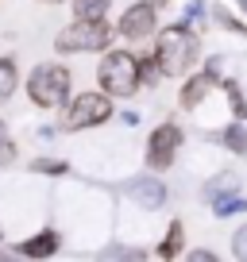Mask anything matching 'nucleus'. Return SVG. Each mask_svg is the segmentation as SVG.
Masks as SVG:
<instances>
[{"label":"nucleus","instance_id":"12","mask_svg":"<svg viewBox=\"0 0 247 262\" xmlns=\"http://www.w3.org/2000/svg\"><path fill=\"white\" fill-rule=\"evenodd\" d=\"M16 81H19L16 58H0V100H8L16 93Z\"/></svg>","mask_w":247,"mask_h":262},{"label":"nucleus","instance_id":"6","mask_svg":"<svg viewBox=\"0 0 247 262\" xmlns=\"http://www.w3.org/2000/svg\"><path fill=\"white\" fill-rule=\"evenodd\" d=\"M178 147H181V127L178 123H162L147 143V166L151 170H170V162L178 158Z\"/></svg>","mask_w":247,"mask_h":262},{"label":"nucleus","instance_id":"11","mask_svg":"<svg viewBox=\"0 0 247 262\" xmlns=\"http://www.w3.org/2000/svg\"><path fill=\"white\" fill-rule=\"evenodd\" d=\"M213 212L220 216V220L239 216V212H247V196H239V189L236 193H220V196H213Z\"/></svg>","mask_w":247,"mask_h":262},{"label":"nucleus","instance_id":"24","mask_svg":"<svg viewBox=\"0 0 247 262\" xmlns=\"http://www.w3.org/2000/svg\"><path fill=\"white\" fill-rule=\"evenodd\" d=\"M232 254L247 262V228H239V231H236V239H232Z\"/></svg>","mask_w":247,"mask_h":262},{"label":"nucleus","instance_id":"19","mask_svg":"<svg viewBox=\"0 0 247 262\" xmlns=\"http://www.w3.org/2000/svg\"><path fill=\"white\" fill-rule=\"evenodd\" d=\"M158 77V62L155 54H139V85H151Z\"/></svg>","mask_w":247,"mask_h":262},{"label":"nucleus","instance_id":"13","mask_svg":"<svg viewBox=\"0 0 247 262\" xmlns=\"http://www.w3.org/2000/svg\"><path fill=\"white\" fill-rule=\"evenodd\" d=\"M108 4H112V0H74V16L77 19H105Z\"/></svg>","mask_w":247,"mask_h":262},{"label":"nucleus","instance_id":"4","mask_svg":"<svg viewBox=\"0 0 247 262\" xmlns=\"http://www.w3.org/2000/svg\"><path fill=\"white\" fill-rule=\"evenodd\" d=\"M112 31H108L105 19H74V27L58 31L54 47L62 54H77V50H108Z\"/></svg>","mask_w":247,"mask_h":262},{"label":"nucleus","instance_id":"26","mask_svg":"<svg viewBox=\"0 0 247 262\" xmlns=\"http://www.w3.org/2000/svg\"><path fill=\"white\" fill-rule=\"evenodd\" d=\"M47 4H62V0H47Z\"/></svg>","mask_w":247,"mask_h":262},{"label":"nucleus","instance_id":"3","mask_svg":"<svg viewBox=\"0 0 247 262\" xmlns=\"http://www.w3.org/2000/svg\"><path fill=\"white\" fill-rule=\"evenodd\" d=\"M27 97L39 108H62L70 100V70L66 66H35L27 77Z\"/></svg>","mask_w":247,"mask_h":262},{"label":"nucleus","instance_id":"14","mask_svg":"<svg viewBox=\"0 0 247 262\" xmlns=\"http://www.w3.org/2000/svg\"><path fill=\"white\" fill-rule=\"evenodd\" d=\"M158 254H162V258H178V254H181V220H174V224H170L166 239L158 243Z\"/></svg>","mask_w":247,"mask_h":262},{"label":"nucleus","instance_id":"1","mask_svg":"<svg viewBox=\"0 0 247 262\" xmlns=\"http://www.w3.org/2000/svg\"><path fill=\"white\" fill-rule=\"evenodd\" d=\"M193 58H197V39H193V31H190L186 24L166 27V31L158 35V42H155L158 74L178 77V74H186V70L193 66Z\"/></svg>","mask_w":247,"mask_h":262},{"label":"nucleus","instance_id":"18","mask_svg":"<svg viewBox=\"0 0 247 262\" xmlns=\"http://www.w3.org/2000/svg\"><path fill=\"white\" fill-rule=\"evenodd\" d=\"M205 16H209V8L201 4V0H193L190 8H186V19H181V24H186V27L193 31V27H205Z\"/></svg>","mask_w":247,"mask_h":262},{"label":"nucleus","instance_id":"27","mask_svg":"<svg viewBox=\"0 0 247 262\" xmlns=\"http://www.w3.org/2000/svg\"><path fill=\"white\" fill-rule=\"evenodd\" d=\"M243 8H247V0H243Z\"/></svg>","mask_w":247,"mask_h":262},{"label":"nucleus","instance_id":"25","mask_svg":"<svg viewBox=\"0 0 247 262\" xmlns=\"http://www.w3.org/2000/svg\"><path fill=\"white\" fill-rule=\"evenodd\" d=\"M190 258H193V262H213V258H216V254H213V251H193V254H190Z\"/></svg>","mask_w":247,"mask_h":262},{"label":"nucleus","instance_id":"7","mask_svg":"<svg viewBox=\"0 0 247 262\" xmlns=\"http://www.w3.org/2000/svg\"><path fill=\"white\" fill-rule=\"evenodd\" d=\"M116 31H120L123 39H132V42L151 39V35H155V4H132V8L123 12Z\"/></svg>","mask_w":247,"mask_h":262},{"label":"nucleus","instance_id":"2","mask_svg":"<svg viewBox=\"0 0 247 262\" xmlns=\"http://www.w3.org/2000/svg\"><path fill=\"white\" fill-rule=\"evenodd\" d=\"M97 77H100V89L108 97H132L139 89V58L132 50H108L100 58Z\"/></svg>","mask_w":247,"mask_h":262},{"label":"nucleus","instance_id":"9","mask_svg":"<svg viewBox=\"0 0 247 262\" xmlns=\"http://www.w3.org/2000/svg\"><path fill=\"white\" fill-rule=\"evenodd\" d=\"M216 74H220V58H209L205 70H201L197 77L186 81V89H181V108H197L201 100L209 97V89L216 85Z\"/></svg>","mask_w":247,"mask_h":262},{"label":"nucleus","instance_id":"16","mask_svg":"<svg viewBox=\"0 0 247 262\" xmlns=\"http://www.w3.org/2000/svg\"><path fill=\"white\" fill-rule=\"evenodd\" d=\"M236 189H239V178H236V173H220L216 181H209V185H205V196L213 201V196H220V193H236Z\"/></svg>","mask_w":247,"mask_h":262},{"label":"nucleus","instance_id":"5","mask_svg":"<svg viewBox=\"0 0 247 262\" xmlns=\"http://www.w3.org/2000/svg\"><path fill=\"white\" fill-rule=\"evenodd\" d=\"M112 116V97L108 93H77V100L66 104V131H81V127H97Z\"/></svg>","mask_w":247,"mask_h":262},{"label":"nucleus","instance_id":"28","mask_svg":"<svg viewBox=\"0 0 247 262\" xmlns=\"http://www.w3.org/2000/svg\"><path fill=\"white\" fill-rule=\"evenodd\" d=\"M0 254H4V251H0Z\"/></svg>","mask_w":247,"mask_h":262},{"label":"nucleus","instance_id":"23","mask_svg":"<svg viewBox=\"0 0 247 262\" xmlns=\"http://www.w3.org/2000/svg\"><path fill=\"white\" fill-rule=\"evenodd\" d=\"M12 155L16 150H12V139H8V123L0 120V162H12Z\"/></svg>","mask_w":247,"mask_h":262},{"label":"nucleus","instance_id":"17","mask_svg":"<svg viewBox=\"0 0 247 262\" xmlns=\"http://www.w3.org/2000/svg\"><path fill=\"white\" fill-rule=\"evenodd\" d=\"M220 85H224V93H228L232 112H236L239 120H247V100H243V93H239V85H236V81H220Z\"/></svg>","mask_w":247,"mask_h":262},{"label":"nucleus","instance_id":"8","mask_svg":"<svg viewBox=\"0 0 247 262\" xmlns=\"http://www.w3.org/2000/svg\"><path fill=\"white\" fill-rule=\"evenodd\" d=\"M123 193L132 196L139 208H147V212H155V208L166 205V185L158 178H132L128 185H123Z\"/></svg>","mask_w":247,"mask_h":262},{"label":"nucleus","instance_id":"10","mask_svg":"<svg viewBox=\"0 0 247 262\" xmlns=\"http://www.w3.org/2000/svg\"><path fill=\"white\" fill-rule=\"evenodd\" d=\"M16 251L24 254V258H47V254H54V251H58V235H54V231H39L35 239L19 243Z\"/></svg>","mask_w":247,"mask_h":262},{"label":"nucleus","instance_id":"20","mask_svg":"<svg viewBox=\"0 0 247 262\" xmlns=\"http://www.w3.org/2000/svg\"><path fill=\"white\" fill-rule=\"evenodd\" d=\"M100 258H143V247H120V243H112V247L100 251Z\"/></svg>","mask_w":247,"mask_h":262},{"label":"nucleus","instance_id":"22","mask_svg":"<svg viewBox=\"0 0 247 262\" xmlns=\"http://www.w3.org/2000/svg\"><path fill=\"white\" fill-rule=\"evenodd\" d=\"M213 16H216V19H220V24H224V27H228V31H239V35H247V24H239V19H236V16H232V12H228V8H213Z\"/></svg>","mask_w":247,"mask_h":262},{"label":"nucleus","instance_id":"15","mask_svg":"<svg viewBox=\"0 0 247 262\" xmlns=\"http://www.w3.org/2000/svg\"><path fill=\"white\" fill-rule=\"evenodd\" d=\"M224 147L236 150V155H247V127L243 123H228L224 127Z\"/></svg>","mask_w":247,"mask_h":262},{"label":"nucleus","instance_id":"21","mask_svg":"<svg viewBox=\"0 0 247 262\" xmlns=\"http://www.w3.org/2000/svg\"><path fill=\"white\" fill-rule=\"evenodd\" d=\"M31 170H35V173H66L70 166H66V162H58V158H35Z\"/></svg>","mask_w":247,"mask_h":262}]
</instances>
